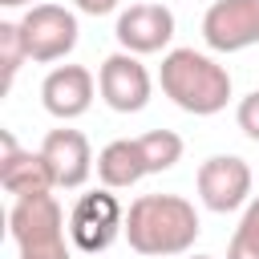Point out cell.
Wrapping results in <instances>:
<instances>
[{
    "label": "cell",
    "mask_w": 259,
    "mask_h": 259,
    "mask_svg": "<svg viewBox=\"0 0 259 259\" xmlns=\"http://www.w3.org/2000/svg\"><path fill=\"white\" fill-rule=\"evenodd\" d=\"M198 231H202L198 210L182 194H138L125 210V239L138 255L150 259L186 255Z\"/></svg>",
    "instance_id": "cell-1"
},
{
    "label": "cell",
    "mask_w": 259,
    "mask_h": 259,
    "mask_svg": "<svg viewBox=\"0 0 259 259\" xmlns=\"http://www.w3.org/2000/svg\"><path fill=\"white\" fill-rule=\"evenodd\" d=\"M158 85L182 113H194V117H210V113L227 109V101H231L227 65H219L214 57H206L198 49H170L162 57Z\"/></svg>",
    "instance_id": "cell-2"
},
{
    "label": "cell",
    "mask_w": 259,
    "mask_h": 259,
    "mask_svg": "<svg viewBox=\"0 0 259 259\" xmlns=\"http://www.w3.org/2000/svg\"><path fill=\"white\" fill-rule=\"evenodd\" d=\"M8 235L16 243L20 255H40V251H57L69 247V219L61 210V202L53 194H28V198H12L8 210Z\"/></svg>",
    "instance_id": "cell-3"
},
{
    "label": "cell",
    "mask_w": 259,
    "mask_h": 259,
    "mask_svg": "<svg viewBox=\"0 0 259 259\" xmlns=\"http://www.w3.org/2000/svg\"><path fill=\"white\" fill-rule=\"evenodd\" d=\"M125 235V210L117 202V194L109 186L77 194V202L69 206V239L77 251L97 255L105 247H113V239Z\"/></svg>",
    "instance_id": "cell-4"
},
{
    "label": "cell",
    "mask_w": 259,
    "mask_h": 259,
    "mask_svg": "<svg viewBox=\"0 0 259 259\" xmlns=\"http://www.w3.org/2000/svg\"><path fill=\"white\" fill-rule=\"evenodd\" d=\"M20 32H24V49L28 61L49 65V61H65L77 49V16L61 4H32L20 16Z\"/></svg>",
    "instance_id": "cell-5"
},
{
    "label": "cell",
    "mask_w": 259,
    "mask_h": 259,
    "mask_svg": "<svg viewBox=\"0 0 259 259\" xmlns=\"http://www.w3.org/2000/svg\"><path fill=\"white\" fill-rule=\"evenodd\" d=\"M194 186H198V198L206 210L214 214H231V210H243L255 194H251V166L239 158V154H214L198 166L194 174Z\"/></svg>",
    "instance_id": "cell-6"
},
{
    "label": "cell",
    "mask_w": 259,
    "mask_h": 259,
    "mask_svg": "<svg viewBox=\"0 0 259 259\" xmlns=\"http://www.w3.org/2000/svg\"><path fill=\"white\" fill-rule=\"evenodd\" d=\"M97 93L113 113H138L150 105L154 81H150V69L134 53H109L97 69Z\"/></svg>",
    "instance_id": "cell-7"
},
{
    "label": "cell",
    "mask_w": 259,
    "mask_h": 259,
    "mask_svg": "<svg viewBox=\"0 0 259 259\" xmlns=\"http://www.w3.org/2000/svg\"><path fill=\"white\" fill-rule=\"evenodd\" d=\"M202 40L210 53H243L259 45V0H214L202 12Z\"/></svg>",
    "instance_id": "cell-8"
},
{
    "label": "cell",
    "mask_w": 259,
    "mask_h": 259,
    "mask_svg": "<svg viewBox=\"0 0 259 259\" xmlns=\"http://www.w3.org/2000/svg\"><path fill=\"white\" fill-rule=\"evenodd\" d=\"M113 36H117L121 53H134V57L162 53L174 36V12L166 4H130L117 16Z\"/></svg>",
    "instance_id": "cell-9"
},
{
    "label": "cell",
    "mask_w": 259,
    "mask_h": 259,
    "mask_svg": "<svg viewBox=\"0 0 259 259\" xmlns=\"http://www.w3.org/2000/svg\"><path fill=\"white\" fill-rule=\"evenodd\" d=\"M40 154H45V162L53 170V182L61 190H81L89 182L93 166H97L93 162V150H89V138L81 130H69V125L49 130L45 142H40Z\"/></svg>",
    "instance_id": "cell-10"
},
{
    "label": "cell",
    "mask_w": 259,
    "mask_h": 259,
    "mask_svg": "<svg viewBox=\"0 0 259 259\" xmlns=\"http://www.w3.org/2000/svg\"><path fill=\"white\" fill-rule=\"evenodd\" d=\"M0 186L12 198L28 194H53V170L40 150H20L12 130H0Z\"/></svg>",
    "instance_id": "cell-11"
},
{
    "label": "cell",
    "mask_w": 259,
    "mask_h": 259,
    "mask_svg": "<svg viewBox=\"0 0 259 259\" xmlns=\"http://www.w3.org/2000/svg\"><path fill=\"white\" fill-rule=\"evenodd\" d=\"M97 93V77L85 65H57L45 81H40V105L57 117V121H73L81 113H89Z\"/></svg>",
    "instance_id": "cell-12"
},
{
    "label": "cell",
    "mask_w": 259,
    "mask_h": 259,
    "mask_svg": "<svg viewBox=\"0 0 259 259\" xmlns=\"http://www.w3.org/2000/svg\"><path fill=\"white\" fill-rule=\"evenodd\" d=\"M146 174H150V166H146V154H142L138 138H117L97 154V178L109 190H125V186L142 182Z\"/></svg>",
    "instance_id": "cell-13"
},
{
    "label": "cell",
    "mask_w": 259,
    "mask_h": 259,
    "mask_svg": "<svg viewBox=\"0 0 259 259\" xmlns=\"http://www.w3.org/2000/svg\"><path fill=\"white\" fill-rule=\"evenodd\" d=\"M138 146H142V154H146L150 174H162V170H170L174 162H182V138H178L174 130H150V134L138 138Z\"/></svg>",
    "instance_id": "cell-14"
},
{
    "label": "cell",
    "mask_w": 259,
    "mask_h": 259,
    "mask_svg": "<svg viewBox=\"0 0 259 259\" xmlns=\"http://www.w3.org/2000/svg\"><path fill=\"white\" fill-rule=\"evenodd\" d=\"M227 259H259V194L243 206L239 227H235L231 247H227Z\"/></svg>",
    "instance_id": "cell-15"
},
{
    "label": "cell",
    "mask_w": 259,
    "mask_h": 259,
    "mask_svg": "<svg viewBox=\"0 0 259 259\" xmlns=\"http://www.w3.org/2000/svg\"><path fill=\"white\" fill-rule=\"evenodd\" d=\"M28 61V49H24V32H20V20H4L0 24V65H4V89H12L20 65Z\"/></svg>",
    "instance_id": "cell-16"
},
{
    "label": "cell",
    "mask_w": 259,
    "mask_h": 259,
    "mask_svg": "<svg viewBox=\"0 0 259 259\" xmlns=\"http://www.w3.org/2000/svg\"><path fill=\"white\" fill-rule=\"evenodd\" d=\"M235 121H239V130H243L251 142H259V89H255V93H247V97L239 101Z\"/></svg>",
    "instance_id": "cell-17"
},
{
    "label": "cell",
    "mask_w": 259,
    "mask_h": 259,
    "mask_svg": "<svg viewBox=\"0 0 259 259\" xmlns=\"http://www.w3.org/2000/svg\"><path fill=\"white\" fill-rule=\"evenodd\" d=\"M117 4H121V0H73V8L85 12V16H109Z\"/></svg>",
    "instance_id": "cell-18"
},
{
    "label": "cell",
    "mask_w": 259,
    "mask_h": 259,
    "mask_svg": "<svg viewBox=\"0 0 259 259\" xmlns=\"http://www.w3.org/2000/svg\"><path fill=\"white\" fill-rule=\"evenodd\" d=\"M0 4H4V8H24V4L32 8V0H0Z\"/></svg>",
    "instance_id": "cell-19"
},
{
    "label": "cell",
    "mask_w": 259,
    "mask_h": 259,
    "mask_svg": "<svg viewBox=\"0 0 259 259\" xmlns=\"http://www.w3.org/2000/svg\"><path fill=\"white\" fill-rule=\"evenodd\" d=\"M32 259H73L69 251H57V255H32Z\"/></svg>",
    "instance_id": "cell-20"
},
{
    "label": "cell",
    "mask_w": 259,
    "mask_h": 259,
    "mask_svg": "<svg viewBox=\"0 0 259 259\" xmlns=\"http://www.w3.org/2000/svg\"><path fill=\"white\" fill-rule=\"evenodd\" d=\"M190 259H214V255H190Z\"/></svg>",
    "instance_id": "cell-21"
}]
</instances>
